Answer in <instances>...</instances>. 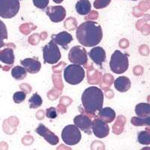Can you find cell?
Instances as JSON below:
<instances>
[{
  "mask_svg": "<svg viewBox=\"0 0 150 150\" xmlns=\"http://www.w3.org/2000/svg\"><path fill=\"white\" fill-rule=\"evenodd\" d=\"M76 36L81 45L86 47H93L102 40V28L95 21H86L78 26Z\"/></svg>",
  "mask_w": 150,
  "mask_h": 150,
  "instance_id": "obj_1",
  "label": "cell"
},
{
  "mask_svg": "<svg viewBox=\"0 0 150 150\" xmlns=\"http://www.w3.org/2000/svg\"><path fill=\"white\" fill-rule=\"evenodd\" d=\"M81 101L86 112L95 116L104 104V93L97 86H89L83 92Z\"/></svg>",
  "mask_w": 150,
  "mask_h": 150,
  "instance_id": "obj_2",
  "label": "cell"
},
{
  "mask_svg": "<svg viewBox=\"0 0 150 150\" xmlns=\"http://www.w3.org/2000/svg\"><path fill=\"white\" fill-rule=\"evenodd\" d=\"M129 67L128 54L120 50H115L111 56L110 61V68L113 73L121 74L125 73Z\"/></svg>",
  "mask_w": 150,
  "mask_h": 150,
  "instance_id": "obj_3",
  "label": "cell"
},
{
  "mask_svg": "<svg viewBox=\"0 0 150 150\" xmlns=\"http://www.w3.org/2000/svg\"><path fill=\"white\" fill-rule=\"evenodd\" d=\"M85 74V71L81 65L71 64L65 68L64 79L70 85H77L84 80Z\"/></svg>",
  "mask_w": 150,
  "mask_h": 150,
  "instance_id": "obj_4",
  "label": "cell"
},
{
  "mask_svg": "<svg viewBox=\"0 0 150 150\" xmlns=\"http://www.w3.org/2000/svg\"><path fill=\"white\" fill-rule=\"evenodd\" d=\"M43 59L45 63L54 65L58 63L61 59V52L58 45L53 41H50L47 45L43 47Z\"/></svg>",
  "mask_w": 150,
  "mask_h": 150,
  "instance_id": "obj_5",
  "label": "cell"
},
{
  "mask_svg": "<svg viewBox=\"0 0 150 150\" xmlns=\"http://www.w3.org/2000/svg\"><path fill=\"white\" fill-rule=\"evenodd\" d=\"M82 134L75 125H68L62 131V139L68 146H74L80 143Z\"/></svg>",
  "mask_w": 150,
  "mask_h": 150,
  "instance_id": "obj_6",
  "label": "cell"
},
{
  "mask_svg": "<svg viewBox=\"0 0 150 150\" xmlns=\"http://www.w3.org/2000/svg\"><path fill=\"white\" fill-rule=\"evenodd\" d=\"M21 8L19 0H0V17L11 19L18 14Z\"/></svg>",
  "mask_w": 150,
  "mask_h": 150,
  "instance_id": "obj_7",
  "label": "cell"
},
{
  "mask_svg": "<svg viewBox=\"0 0 150 150\" xmlns=\"http://www.w3.org/2000/svg\"><path fill=\"white\" fill-rule=\"evenodd\" d=\"M68 59L73 64L85 65L88 62L86 50L85 48L79 45L74 46L71 48L68 53Z\"/></svg>",
  "mask_w": 150,
  "mask_h": 150,
  "instance_id": "obj_8",
  "label": "cell"
},
{
  "mask_svg": "<svg viewBox=\"0 0 150 150\" xmlns=\"http://www.w3.org/2000/svg\"><path fill=\"white\" fill-rule=\"evenodd\" d=\"M92 130L94 135L100 139L105 138L110 133V128L108 123L101 120L100 118H96L93 120Z\"/></svg>",
  "mask_w": 150,
  "mask_h": 150,
  "instance_id": "obj_9",
  "label": "cell"
},
{
  "mask_svg": "<svg viewBox=\"0 0 150 150\" xmlns=\"http://www.w3.org/2000/svg\"><path fill=\"white\" fill-rule=\"evenodd\" d=\"M46 14L52 22L59 23L65 20L66 17V10L62 5L50 6L46 8Z\"/></svg>",
  "mask_w": 150,
  "mask_h": 150,
  "instance_id": "obj_10",
  "label": "cell"
},
{
  "mask_svg": "<svg viewBox=\"0 0 150 150\" xmlns=\"http://www.w3.org/2000/svg\"><path fill=\"white\" fill-rule=\"evenodd\" d=\"M35 132L41 136L50 145L56 146L59 142L58 136H56L53 131L47 128L44 124H39L38 127L35 129Z\"/></svg>",
  "mask_w": 150,
  "mask_h": 150,
  "instance_id": "obj_11",
  "label": "cell"
},
{
  "mask_svg": "<svg viewBox=\"0 0 150 150\" xmlns=\"http://www.w3.org/2000/svg\"><path fill=\"white\" fill-rule=\"evenodd\" d=\"M74 123L79 129L84 131L85 133L91 134L92 121L89 116L84 114H80L74 118Z\"/></svg>",
  "mask_w": 150,
  "mask_h": 150,
  "instance_id": "obj_12",
  "label": "cell"
},
{
  "mask_svg": "<svg viewBox=\"0 0 150 150\" xmlns=\"http://www.w3.org/2000/svg\"><path fill=\"white\" fill-rule=\"evenodd\" d=\"M21 63L29 74H37L41 68V63L37 57L24 59L23 60H21Z\"/></svg>",
  "mask_w": 150,
  "mask_h": 150,
  "instance_id": "obj_13",
  "label": "cell"
},
{
  "mask_svg": "<svg viewBox=\"0 0 150 150\" xmlns=\"http://www.w3.org/2000/svg\"><path fill=\"white\" fill-rule=\"evenodd\" d=\"M52 41L57 45H60L65 50L68 49V45L73 41V37L70 33L66 31H63L58 34L52 35Z\"/></svg>",
  "mask_w": 150,
  "mask_h": 150,
  "instance_id": "obj_14",
  "label": "cell"
},
{
  "mask_svg": "<svg viewBox=\"0 0 150 150\" xmlns=\"http://www.w3.org/2000/svg\"><path fill=\"white\" fill-rule=\"evenodd\" d=\"M91 59L99 66H102L103 62L106 60V52L101 47H93L89 53Z\"/></svg>",
  "mask_w": 150,
  "mask_h": 150,
  "instance_id": "obj_15",
  "label": "cell"
},
{
  "mask_svg": "<svg viewBox=\"0 0 150 150\" xmlns=\"http://www.w3.org/2000/svg\"><path fill=\"white\" fill-rule=\"evenodd\" d=\"M115 89L120 92H126L131 89V82L128 77L125 76H120L114 81Z\"/></svg>",
  "mask_w": 150,
  "mask_h": 150,
  "instance_id": "obj_16",
  "label": "cell"
},
{
  "mask_svg": "<svg viewBox=\"0 0 150 150\" xmlns=\"http://www.w3.org/2000/svg\"><path fill=\"white\" fill-rule=\"evenodd\" d=\"M98 116L105 122L111 123L114 121L116 118V112L114 110H112L109 107L104 108H102L101 110L98 111Z\"/></svg>",
  "mask_w": 150,
  "mask_h": 150,
  "instance_id": "obj_17",
  "label": "cell"
},
{
  "mask_svg": "<svg viewBox=\"0 0 150 150\" xmlns=\"http://www.w3.org/2000/svg\"><path fill=\"white\" fill-rule=\"evenodd\" d=\"M14 53L12 48H5L0 51V62L5 65H13L14 62Z\"/></svg>",
  "mask_w": 150,
  "mask_h": 150,
  "instance_id": "obj_18",
  "label": "cell"
},
{
  "mask_svg": "<svg viewBox=\"0 0 150 150\" xmlns=\"http://www.w3.org/2000/svg\"><path fill=\"white\" fill-rule=\"evenodd\" d=\"M75 8L80 15H87L91 12L92 5L89 0H79L76 3Z\"/></svg>",
  "mask_w": 150,
  "mask_h": 150,
  "instance_id": "obj_19",
  "label": "cell"
},
{
  "mask_svg": "<svg viewBox=\"0 0 150 150\" xmlns=\"http://www.w3.org/2000/svg\"><path fill=\"white\" fill-rule=\"evenodd\" d=\"M135 112L140 118H147L150 116V105L149 103H140L135 107Z\"/></svg>",
  "mask_w": 150,
  "mask_h": 150,
  "instance_id": "obj_20",
  "label": "cell"
},
{
  "mask_svg": "<svg viewBox=\"0 0 150 150\" xmlns=\"http://www.w3.org/2000/svg\"><path fill=\"white\" fill-rule=\"evenodd\" d=\"M11 75L15 80H22L26 78V77L27 76V71L23 67L17 65L12 68Z\"/></svg>",
  "mask_w": 150,
  "mask_h": 150,
  "instance_id": "obj_21",
  "label": "cell"
},
{
  "mask_svg": "<svg viewBox=\"0 0 150 150\" xmlns=\"http://www.w3.org/2000/svg\"><path fill=\"white\" fill-rule=\"evenodd\" d=\"M42 98H41V96L37 92L33 94V96L29 99V108L31 109H37V108H39L42 105Z\"/></svg>",
  "mask_w": 150,
  "mask_h": 150,
  "instance_id": "obj_22",
  "label": "cell"
},
{
  "mask_svg": "<svg viewBox=\"0 0 150 150\" xmlns=\"http://www.w3.org/2000/svg\"><path fill=\"white\" fill-rule=\"evenodd\" d=\"M137 140L142 145L149 146L150 144V133L149 131H142L137 134Z\"/></svg>",
  "mask_w": 150,
  "mask_h": 150,
  "instance_id": "obj_23",
  "label": "cell"
},
{
  "mask_svg": "<svg viewBox=\"0 0 150 150\" xmlns=\"http://www.w3.org/2000/svg\"><path fill=\"white\" fill-rule=\"evenodd\" d=\"M131 124L135 125L137 127L143 126V125H147L149 126L150 125V117L147 118H140L139 116L137 117H132L131 120Z\"/></svg>",
  "mask_w": 150,
  "mask_h": 150,
  "instance_id": "obj_24",
  "label": "cell"
},
{
  "mask_svg": "<svg viewBox=\"0 0 150 150\" xmlns=\"http://www.w3.org/2000/svg\"><path fill=\"white\" fill-rule=\"evenodd\" d=\"M8 39L7 27L3 21L0 20V48L5 45V40Z\"/></svg>",
  "mask_w": 150,
  "mask_h": 150,
  "instance_id": "obj_25",
  "label": "cell"
},
{
  "mask_svg": "<svg viewBox=\"0 0 150 150\" xmlns=\"http://www.w3.org/2000/svg\"><path fill=\"white\" fill-rule=\"evenodd\" d=\"M26 98V94L23 91L21 92H16L13 95V100L16 104H21L25 101Z\"/></svg>",
  "mask_w": 150,
  "mask_h": 150,
  "instance_id": "obj_26",
  "label": "cell"
},
{
  "mask_svg": "<svg viewBox=\"0 0 150 150\" xmlns=\"http://www.w3.org/2000/svg\"><path fill=\"white\" fill-rule=\"evenodd\" d=\"M110 2L111 0H95L93 6L96 9H102L108 7Z\"/></svg>",
  "mask_w": 150,
  "mask_h": 150,
  "instance_id": "obj_27",
  "label": "cell"
},
{
  "mask_svg": "<svg viewBox=\"0 0 150 150\" xmlns=\"http://www.w3.org/2000/svg\"><path fill=\"white\" fill-rule=\"evenodd\" d=\"M33 2L37 8L44 10L47 7H48L50 0H33Z\"/></svg>",
  "mask_w": 150,
  "mask_h": 150,
  "instance_id": "obj_28",
  "label": "cell"
},
{
  "mask_svg": "<svg viewBox=\"0 0 150 150\" xmlns=\"http://www.w3.org/2000/svg\"><path fill=\"white\" fill-rule=\"evenodd\" d=\"M57 116H58V112H57L56 108H53V107L47 108L46 110V116L50 120H54L57 117Z\"/></svg>",
  "mask_w": 150,
  "mask_h": 150,
  "instance_id": "obj_29",
  "label": "cell"
},
{
  "mask_svg": "<svg viewBox=\"0 0 150 150\" xmlns=\"http://www.w3.org/2000/svg\"><path fill=\"white\" fill-rule=\"evenodd\" d=\"M53 2H55V3L56 4H60L63 2V0H53Z\"/></svg>",
  "mask_w": 150,
  "mask_h": 150,
  "instance_id": "obj_30",
  "label": "cell"
},
{
  "mask_svg": "<svg viewBox=\"0 0 150 150\" xmlns=\"http://www.w3.org/2000/svg\"><path fill=\"white\" fill-rule=\"evenodd\" d=\"M131 1H137V0H131Z\"/></svg>",
  "mask_w": 150,
  "mask_h": 150,
  "instance_id": "obj_31",
  "label": "cell"
}]
</instances>
